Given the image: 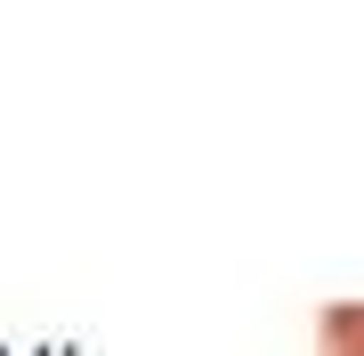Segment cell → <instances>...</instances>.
<instances>
[{"instance_id":"cell-1","label":"cell","mask_w":364,"mask_h":356,"mask_svg":"<svg viewBox=\"0 0 364 356\" xmlns=\"http://www.w3.org/2000/svg\"><path fill=\"white\" fill-rule=\"evenodd\" d=\"M324 332H332V356H364V308H332Z\"/></svg>"}]
</instances>
